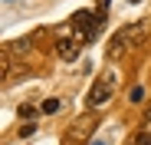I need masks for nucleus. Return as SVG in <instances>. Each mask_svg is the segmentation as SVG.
<instances>
[{
	"mask_svg": "<svg viewBox=\"0 0 151 145\" xmlns=\"http://www.w3.org/2000/svg\"><path fill=\"white\" fill-rule=\"evenodd\" d=\"M145 129H151V109L145 112Z\"/></svg>",
	"mask_w": 151,
	"mask_h": 145,
	"instance_id": "9",
	"label": "nucleus"
},
{
	"mask_svg": "<svg viewBox=\"0 0 151 145\" xmlns=\"http://www.w3.org/2000/svg\"><path fill=\"white\" fill-rule=\"evenodd\" d=\"M33 115H36V109H30V106H23V109H20V119H33Z\"/></svg>",
	"mask_w": 151,
	"mask_h": 145,
	"instance_id": "7",
	"label": "nucleus"
},
{
	"mask_svg": "<svg viewBox=\"0 0 151 145\" xmlns=\"http://www.w3.org/2000/svg\"><path fill=\"white\" fill-rule=\"evenodd\" d=\"M92 145H102V142H92Z\"/></svg>",
	"mask_w": 151,
	"mask_h": 145,
	"instance_id": "10",
	"label": "nucleus"
},
{
	"mask_svg": "<svg viewBox=\"0 0 151 145\" xmlns=\"http://www.w3.org/2000/svg\"><path fill=\"white\" fill-rule=\"evenodd\" d=\"M53 46H56V53H59V59H66V63H72V59H79V53H82V40H79V36H69V33H59Z\"/></svg>",
	"mask_w": 151,
	"mask_h": 145,
	"instance_id": "4",
	"label": "nucleus"
},
{
	"mask_svg": "<svg viewBox=\"0 0 151 145\" xmlns=\"http://www.w3.org/2000/svg\"><path fill=\"white\" fill-rule=\"evenodd\" d=\"M105 27V13H92V10H76L72 13V30H76V36H79L82 43H92V40H99V30Z\"/></svg>",
	"mask_w": 151,
	"mask_h": 145,
	"instance_id": "2",
	"label": "nucleus"
},
{
	"mask_svg": "<svg viewBox=\"0 0 151 145\" xmlns=\"http://www.w3.org/2000/svg\"><path fill=\"white\" fill-rule=\"evenodd\" d=\"M95 7H99V13H102V10H109V0H95Z\"/></svg>",
	"mask_w": 151,
	"mask_h": 145,
	"instance_id": "8",
	"label": "nucleus"
},
{
	"mask_svg": "<svg viewBox=\"0 0 151 145\" xmlns=\"http://www.w3.org/2000/svg\"><path fill=\"white\" fill-rule=\"evenodd\" d=\"M115 89H118V76H115V69H105L102 76H99V79L92 83V89H89V96H86L89 109L105 106V102L112 99V96H115Z\"/></svg>",
	"mask_w": 151,
	"mask_h": 145,
	"instance_id": "3",
	"label": "nucleus"
},
{
	"mask_svg": "<svg viewBox=\"0 0 151 145\" xmlns=\"http://www.w3.org/2000/svg\"><path fill=\"white\" fill-rule=\"evenodd\" d=\"M56 109H59V99H46V102L40 106V112H46V115H49V112H56Z\"/></svg>",
	"mask_w": 151,
	"mask_h": 145,
	"instance_id": "5",
	"label": "nucleus"
},
{
	"mask_svg": "<svg viewBox=\"0 0 151 145\" xmlns=\"http://www.w3.org/2000/svg\"><path fill=\"white\" fill-rule=\"evenodd\" d=\"M145 36H148V23H145V20H141V23H128V27H122V30L112 36V43H109V56L118 59L128 46H138Z\"/></svg>",
	"mask_w": 151,
	"mask_h": 145,
	"instance_id": "1",
	"label": "nucleus"
},
{
	"mask_svg": "<svg viewBox=\"0 0 151 145\" xmlns=\"http://www.w3.org/2000/svg\"><path fill=\"white\" fill-rule=\"evenodd\" d=\"M141 99H145V89L135 86V89H132V102H141Z\"/></svg>",
	"mask_w": 151,
	"mask_h": 145,
	"instance_id": "6",
	"label": "nucleus"
},
{
	"mask_svg": "<svg viewBox=\"0 0 151 145\" xmlns=\"http://www.w3.org/2000/svg\"><path fill=\"white\" fill-rule=\"evenodd\" d=\"M132 4H138V0H132Z\"/></svg>",
	"mask_w": 151,
	"mask_h": 145,
	"instance_id": "11",
	"label": "nucleus"
}]
</instances>
